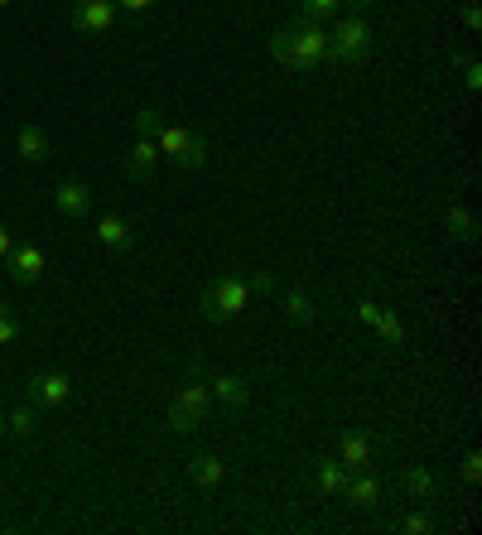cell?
Wrapping results in <instances>:
<instances>
[{
  "mask_svg": "<svg viewBox=\"0 0 482 535\" xmlns=\"http://www.w3.org/2000/svg\"><path fill=\"white\" fill-rule=\"evenodd\" d=\"M343 482H348V468H343L338 458H319V463H314V487H319L323 497H338Z\"/></svg>",
  "mask_w": 482,
  "mask_h": 535,
  "instance_id": "d6986e66",
  "label": "cell"
},
{
  "mask_svg": "<svg viewBox=\"0 0 482 535\" xmlns=\"http://www.w3.org/2000/svg\"><path fill=\"white\" fill-rule=\"evenodd\" d=\"M155 169H160V145H155L150 135H135L131 155H126V174H131V179H150Z\"/></svg>",
  "mask_w": 482,
  "mask_h": 535,
  "instance_id": "4fadbf2b",
  "label": "cell"
},
{
  "mask_svg": "<svg viewBox=\"0 0 482 535\" xmlns=\"http://www.w3.org/2000/svg\"><path fill=\"white\" fill-rule=\"evenodd\" d=\"M343 5H348L352 15H372V5H376V0H343Z\"/></svg>",
  "mask_w": 482,
  "mask_h": 535,
  "instance_id": "836d02e7",
  "label": "cell"
},
{
  "mask_svg": "<svg viewBox=\"0 0 482 535\" xmlns=\"http://www.w3.org/2000/svg\"><path fill=\"white\" fill-rule=\"evenodd\" d=\"M97 241H102L107 251H131V246H135V227H131V217H121V213L97 217Z\"/></svg>",
  "mask_w": 482,
  "mask_h": 535,
  "instance_id": "8fae6325",
  "label": "cell"
},
{
  "mask_svg": "<svg viewBox=\"0 0 482 535\" xmlns=\"http://www.w3.org/2000/svg\"><path fill=\"white\" fill-rule=\"evenodd\" d=\"M5 270H10L15 285H34V280H44L49 256H44V246H34V241H15L10 256H5Z\"/></svg>",
  "mask_w": 482,
  "mask_h": 535,
  "instance_id": "52a82bcc",
  "label": "cell"
},
{
  "mask_svg": "<svg viewBox=\"0 0 482 535\" xmlns=\"http://www.w3.org/2000/svg\"><path fill=\"white\" fill-rule=\"evenodd\" d=\"M155 0H116V10H126V15H140V10H150Z\"/></svg>",
  "mask_w": 482,
  "mask_h": 535,
  "instance_id": "1f68e13d",
  "label": "cell"
},
{
  "mask_svg": "<svg viewBox=\"0 0 482 535\" xmlns=\"http://www.w3.org/2000/svg\"><path fill=\"white\" fill-rule=\"evenodd\" d=\"M39 429V415H34V401L25 396V405H15L10 415H5V434H15V439H29Z\"/></svg>",
  "mask_w": 482,
  "mask_h": 535,
  "instance_id": "44dd1931",
  "label": "cell"
},
{
  "mask_svg": "<svg viewBox=\"0 0 482 535\" xmlns=\"http://www.w3.org/2000/svg\"><path fill=\"white\" fill-rule=\"evenodd\" d=\"M208 410H213V391H208V381H203V362H193V372H188V381L179 386V396L169 401V429H174V434H188V429H198L208 420Z\"/></svg>",
  "mask_w": 482,
  "mask_h": 535,
  "instance_id": "3957f363",
  "label": "cell"
},
{
  "mask_svg": "<svg viewBox=\"0 0 482 535\" xmlns=\"http://www.w3.org/2000/svg\"><path fill=\"white\" fill-rule=\"evenodd\" d=\"M478 478H482V454L468 449V454H463V482H478Z\"/></svg>",
  "mask_w": 482,
  "mask_h": 535,
  "instance_id": "83f0119b",
  "label": "cell"
},
{
  "mask_svg": "<svg viewBox=\"0 0 482 535\" xmlns=\"http://www.w3.org/2000/svg\"><path fill=\"white\" fill-rule=\"evenodd\" d=\"M10 5H15V0H0V10H10Z\"/></svg>",
  "mask_w": 482,
  "mask_h": 535,
  "instance_id": "d590c367",
  "label": "cell"
},
{
  "mask_svg": "<svg viewBox=\"0 0 482 535\" xmlns=\"http://www.w3.org/2000/svg\"><path fill=\"white\" fill-rule=\"evenodd\" d=\"M270 58L280 63V68H290V73H319L323 63H328V29L319 20H290V25H280L270 34Z\"/></svg>",
  "mask_w": 482,
  "mask_h": 535,
  "instance_id": "6da1fadb",
  "label": "cell"
},
{
  "mask_svg": "<svg viewBox=\"0 0 482 535\" xmlns=\"http://www.w3.org/2000/svg\"><path fill=\"white\" fill-rule=\"evenodd\" d=\"M15 338H20V314L10 304H0V348H10Z\"/></svg>",
  "mask_w": 482,
  "mask_h": 535,
  "instance_id": "4316f807",
  "label": "cell"
},
{
  "mask_svg": "<svg viewBox=\"0 0 482 535\" xmlns=\"http://www.w3.org/2000/svg\"><path fill=\"white\" fill-rule=\"evenodd\" d=\"M68 396H73V381H68V372L29 376V401H34V405H68Z\"/></svg>",
  "mask_w": 482,
  "mask_h": 535,
  "instance_id": "9c48e42d",
  "label": "cell"
},
{
  "mask_svg": "<svg viewBox=\"0 0 482 535\" xmlns=\"http://www.w3.org/2000/svg\"><path fill=\"white\" fill-rule=\"evenodd\" d=\"M54 208L63 217H82V213H92V188L78 184V179H63L54 193Z\"/></svg>",
  "mask_w": 482,
  "mask_h": 535,
  "instance_id": "9a60e30c",
  "label": "cell"
},
{
  "mask_svg": "<svg viewBox=\"0 0 482 535\" xmlns=\"http://www.w3.org/2000/svg\"><path fill=\"white\" fill-rule=\"evenodd\" d=\"M444 227H449V237H458V241H473V237H478V217L468 213L463 203H449V213H444Z\"/></svg>",
  "mask_w": 482,
  "mask_h": 535,
  "instance_id": "ffe728a7",
  "label": "cell"
},
{
  "mask_svg": "<svg viewBox=\"0 0 482 535\" xmlns=\"http://www.w3.org/2000/svg\"><path fill=\"white\" fill-rule=\"evenodd\" d=\"M116 20H121L116 0H73V10H68V25L78 34H107L116 29Z\"/></svg>",
  "mask_w": 482,
  "mask_h": 535,
  "instance_id": "8992f818",
  "label": "cell"
},
{
  "mask_svg": "<svg viewBox=\"0 0 482 535\" xmlns=\"http://www.w3.org/2000/svg\"><path fill=\"white\" fill-rule=\"evenodd\" d=\"M160 126H164V111L160 107H140V111H135V135H150V140H155V135H160Z\"/></svg>",
  "mask_w": 482,
  "mask_h": 535,
  "instance_id": "d4e9b609",
  "label": "cell"
},
{
  "mask_svg": "<svg viewBox=\"0 0 482 535\" xmlns=\"http://www.w3.org/2000/svg\"><path fill=\"white\" fill-rule=\"evenodd\" d=\"M454 68L458 73H463V87H468V92H478L482 87V63L473 54H454Z\"/></svg>",
  "mask_w": 482,
  "mask_h": 535,
  "instance_id": "cb8c5ba5",
  "label": "cell"
},
{
  "mask_svg": "<svg viewBox=\"0 0 482 535\" xmlns=\"http://www.w3.org/2000/svg\"><path fill=\"white\" fill-rule=\"evenodd\" d=\"M280 309H285V319L290 323H304V328L319 319V309H314L309 290H280Z\"/></svg>",
  "mask_w": 482,
  "mask_h": 535,
  "instance_id": "ac0fdd59",
  "label": "cell"
},
{
  "mask_svg": "<svg viewBox=\"0 0 482 535\" xmlns=\"http://www.w3.org/2000/svg\"><path fill=\"white\" fill-rule=\"evenodd\" d=\"M367 54H372V20L348 10V20L328 29V58L333 63H367Z\"/></svg>",
  "mask_w": 482,
  "mask_h": 535,
  "instance_id": "5b68a950",
  "label": "cell"
},
{
  "mask_svg": "<svg viewBox=\"0 0 482 535\" xmlns=\"http://www.w3.org/2000/svg\"><path fill=\"white\" fill-rule=\"evenodd\" d=\"M155 145H160V160H169L174 169H188V174H198V169L208 164V140L193 131V126L164 121L160 135H155Z\"/></svg>",
  "mask_w": 482,
  "mask_h": 535,
  "instance_id": "277c9868",
  "label": "cell"
},
{
  "mask_svg": "<svg viewBox=\"0 0 482 535\" xmlns=\"http://www.w3.org/2000/svg\"><path fill=\"white\" fill-rule=\"evenodd\" d=\"M372 458H376V439L367 429H343V434H338V463H343L348 473L367 468Z\"/></svg>",
  "mask_w": 482,
  "mask_h": 535,
  "instance_id": "ba28073f",
  "label": "cell"
},
{
  "mask_svg": "<svg viewBox=\"0 0 482 535\" xmlns=\"http://www.w3.org/2000/svg\"><path fill=\"white\" fill-rule=\"evenodd\" d=\"M188 478L198 492H222V482H227V463L217 454H193L188 458Z\"/></svg>",
  "mask_w": 482,
  "mask_h": 535,
  "instance_id": "30bf717a",
  "label": "cell"
},
{
  "mask_svg": "<svg viewBox=\"0 0 482 535\" xmlns=\"http://www.w3.org/2000/svg\"><path fill=\"white\" fill-rule=\"evenodd\" d=\"M10 246H15V237H10V227H5V222H0V261H5V256H10Z\"/></svg>",
  "mask_w": 482,
  "mask_h": 535,
  "instance_id": "d6a6232c",
  "label": "cell"
},
{
  "mask_svg": "<svg viewBox=\"0 0 482 535\" xmlns=\"http://www.w3.org/2000/svg\"><path fill=\"white\" fill-rule=\"evenodd\" d=\"M376 333H381V343H386V348H401L405 343V323L396 319V314H391V309H381V314H376V323H372Z\"/></svg>",
  "mask_w": 482,
  "mask_h": 535,
  "instance_id": "7402d4cb",
  "label": "cell"
},
{
  "mask_svg": "<svg viewBox=\"0 0 482 535\" xmlns=\"http://www.w3.org/2000/svg\"><path fill=\"white\" fill-rule=\"evenodd\" d=\"M343 497H348L357 511H372L376 502H381V482H376L367 468H357V473H348V482H343Z\"/></svg>",
  "mask_w": 482,
  "mask_h": 535,
  "instance_id": "7c38bea8",
  "label": "cell"
},
{
  "mask_svg": "<svg viewBox=\"0 0 482 535\" xmlns=\"http://www.w3.org/2000/svg\"><path fill=\"white\" fill-rule=\"evenodd\" d=\"M15 150H20V160H25V164H44V160H49V135H44V126L25 121V126L15 131Z\"/></svg>",
  "mask_w": 482,
  "mask_h": 535,
  "instance_id": "2e32d148",
  "label": "cell"
},
{
  "mask_svg": "<svg viewBox=\"0 0 482 535\" xmlns=\"http://www.w3.org/2000/svg\"><path fill=\"white\" fill-rule=\"evenodd\" d=\"M376 314H381V304H376V299H362V304H357V319L367 323V328L376 323Z\"/></svg>",
  "mask_w": 482,
  "mask_h": 535,
  "instance_id": "f546056e",
  "label": "cell"
},
{
  "mask_svg": "<svg viewBox=\"0 0 482 535\" xmlns=\"http://www.w3.org/2000/svg\"><path fill=\"white\" fill-rule=\"evenodd\" d=\"M0 439H5V405H0Z\"/></svg>",
  "mask_w": 482,
  "mask_h": 535,
  "instance_id": "e575fe53",
  "label": "cell"
},
{
  "mask_svg": "<svg viewBox=\"0 0 482 535\" xmlns=\"http://www.w3.org/2000/svg\"><path fill=\"white\" fill-rule=\"evenodd\" d=\"M299 5V15H304V20H333V15H338V5H343V0H295Z\"/></svg>",
  "mask_w": 482,
  "mask_h": 535,
  "instance_id": "603a6c76",
  "label": "cell"
},
{
  "mask_svg": "<svg viewBox=\"0 0 482 535\" xmlns=\"http://www.w3.org/2000/svg\"><path fill=\"white\" fill-rule=\"evenodd\" d=\"M396 531H405V535H429V531H434V516H429V511H405L401 521H396Z\"/></svg>",
  "mask_w": 482,
  "mask_h": 535,
  "instance_id": "484cf974",
  "label": "cell"
},
{
  "mask_svg": "<svg viewBox=\"0 0 482 535\" xmlns=\"http://www.w3.org/2000/svg\"><path fill=\"white\" fill-rule=\"evenodd\" d=\"M251 280H241V275H217L203 285V295H198V319L203 323H232L241 319L246 309H251Z\"/></svg>",
  "mask_w": 482,
  "mask_h": 535,
  "instance_id": "7a4b0ae2",
  "label": "cell"
},
{
  "mask_svg": "<svg viewBox=\"0 0 482 535\" xmlns=\"http://www.w3.org/2000/svg\"><path fill=\"white\" fill-rule=\"evenodd\" d=\"M251 290H256V295H275V275H266V270L251 275Z\"/></svg>",
  "mask_w": 482,
  "mask_h": 535,
  "instance_id": "4dcf8cb0",
  "label": "cell"
},
{
  "mask_svg": "<svg viewBox=\"0 0 482 535\" xmlns=\"http://www.w3.org/2000/svg\"><path fill=\"white\" fill-rule=\"evenodd\" d=\"M463 25H468V34H478V29H482V10H478V0H463Z\"/></svg>",
  "mask_w": 482,
  "mask_h": 535,
  "instance_id": "f1b7e54d",
  "label": "cell"
},
{
  "mask_svg": "<svg viewBox=\"0 0 482 535\" xmlns=\"http://www.w3.org/2000/svg\"><path fill=\"white\" fill-rule=\"evenodd\" d=\"M401 487H405V492H410V497H415V502H434V497H439V478L429 473L425 463H415V468H405V473H401Z\"/></svg>",
  "mask_w": 482,
  "mask_h": 535,
  "instance_id": "e0dca14e",
  "label": "cell"
},
{
  "mask_svg": "<svg viewBox=\"0 0 482 535\" xmlns=\"http://www.w3.org/2000/svg\"><path fill=\"white\" fill-rule=\"evenodd\" d=\"M208 391H213V401L222 405V410H246V405H251V386H246L241 376H213Z\"/></svg>",
  "mask_w": 482,
  "mask_h": 535,
  "instance_id": "5bb4252c",
  "label": "cell"
}]
</instances>
